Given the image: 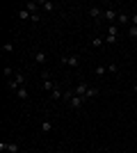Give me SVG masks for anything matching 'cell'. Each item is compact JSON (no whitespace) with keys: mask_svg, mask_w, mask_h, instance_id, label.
I'll return each instance as SVG.
<instances>
[{"mask_svg":"<svg viewBox=\"0 0 137 153\" xmlns=\"http://www.w3.org/2000/svg\"><path fill=\"white\" fill-rule=\"evenodd\" d=\"M59 64H62V66H69V69H78L80 57L78 55H62V57H59Z\"/></svg>","mask_w":137,"mask_h":153,"instance_id":"cell-1","label":"cell"},{"mask_svg":"<svg viewBox=\"0 0 137 153\" xmlns=\"http://www.w3.org/2000/svg\"><path fill=\"white\" fill-rule=\"evenodd\" d=\"M119 41V25L117 23H112V25H107V37H105V44L114 46Z\"/></svg>","mask_w":137,"mask_h":153,"instance_id":"cell-2","label":"cell"},{"mask_svg":"<svg viewBox=\"0 0 137 153\" xmlns=\"http://www.w3.org/2000/svg\"><path fill=\"white\" fill-rule=\"evenodd\" d=\"M117 16H119V12L114 9V7H105V9H103V19L107 21V25L117 23Z\"/></svg>","mask_w":137,"mask_h":153,"instance_id":"cell-3","label":"cell"},{"mask_svg":"<svg viewBox=\"0 0 137 153\" xmlns=\"http://www.w3.org/2000/svg\"><path fill=\"white\" fill-rule=\"evenodd\" d=\"M0 151H2V153H19L21 151V146H19V144H14V142H0Z\"/></svg>","mask_w":137,"mask_h":153,"instance_id":"cell-4","label":"cell"},{"mask_svg":"<svg viewBox=\"0 0 137 153\" xmlns=\"http://www.w3.org/2000/svg\"><path fill=\"white\" fill-rule=\"evenodd\" d=\"M89 87H91V85L87 82V80H80V82L76 85V89H73V94H76V96H85L87 91H89Z\"/></svg>","mask_w":137,"mask_h":153,"instance_id":"cell-5","label":"cell"},{"mask_svg":"<svg viewBox=\"0 0 137 153\" xmlns=\"http://www.w3.org/2000/svg\"><path fill=\"white\" fill-rule=\"evenodd\" d=\"M32 57H34V62H37V64H46V62H48V53L37 48V51L32 53Z\"/></svg>","mask_w":137,"mask_h":153,"instance_id":"cell-6","label":"cell"},{"mask_svg":"<svg viewBox=\"0 0 137 153\" xmlns=\"http://www.w3.org/2000/svg\"><path fill=\"white\" fill-rule=\"evenodd\" d=\"M39 128H41V133H44V135H50L53 130H55V126H53V121H50V119H41Z\"/></svg>","mask_w":137,"mask_h":153,"instance_id":"cell-7","label":"cell"},{"mask_svg":"<svg viewBox=\"0 0 137 153\" xmlns=\"http://www.w3.org/2000/svg\"><path fill=\"white\" fill-rule=\"evenodd\" d=\"M103 9H105V7H89V9H87V14H89L91 19H96V23H98V21L103 19Z\"/></svg>","mask_w":137,"mask_h":153,"instance_id":"cell-8","label":"cell"},{"mask_svg":"<svg viewBox=\"0 0 137 153\" xmlns=\"http://www.w3.org/2000/svg\"><path fill=\"white\" fill-rule=\"evenodd\" d=\"M117 25H128V27H130V14L121 9V12H119V16H117Z\"/></svg>","mask_w":137,"mask_h":153,"instance_id":"cell-9","label":"cell"},{"mask_svg":"<svg viewBox=\"0 0 137 153\" xmlns=\"http://www.w3.org/2000/svg\"><path fill=\"white\" fill-rule=\"evenodd\" d=\"M23 9H27L30 14H39L41 12V9H39V0H30V2H25Z\"/></svg>","mask_w":137,"mask_h":153,"instance_id":"cell-10","label":"cell"},{"mask_svg":"<svg viewBox=\"0 0 137 153\" xmlns=\"http://www.w3.org/2000/svg\"><path fill=\"white\" fill-rule=\"evenodd\" d=\"M39 9H41V12H55V9H57V5H55V2H50V0H39Z\"/></svg>","mask_w":137,"mask_h":153,"instance_id":"cell-11","label":"cell"},{"mask_svg":"<svg viewBox=\"0 0 137 153\" xmlns=\"http://www.w3.org/2000/svg\"><path fill=\"white\" fill-rule=\"evenodd\" d=\"M44 89L48 91V94H53V89H55V82H53L50 73H44Z\"/></svg>","mask_w":137,"mask_h":153,"instance_id":"cell-12","label":"cell"},{"mask_svg":"<svg viewBox=\"0 0 137 153\" xmlns=\"http://www.w3.org/2000/svg\"><path fill=\"white\" fill-rule=\"evenodd\" d=\"M12 80H14L16 85H19V87H25V80H27V78H25V73H21V71H16V76H14Z\"/></svg>","mask_w":137,"mask_h":153,"instance_id":"cell-13","label":"cell"},{"mask_svg":"<svg viewBox=\"0 0 137 153\" xmlns=\"http://www.w3.org/2000/svg\"><path fill=\"white\" fill-rule=\"evenodd\" d=\"M98 94H101V89H98V87H89V91L85 94V98H87V101H91V98H96Z\"/></svg>","mask_w":137,"mask_h":153,"instance_id":"cell-14","label":"cell"},{"mask_svg":"<svg viewBox=\"0 0 137 153\" xmlns=\"http://www.w3.org/2000/svg\"><path fill=\"white\" fill-rule=\"evenodd\" d=\"M94 73H96V76H98V78H103V76H105V73H107V64H98L96 69H94Z\"/></svg>","mask_w":137,"mask_h":153,"instance_id":"cell-15","label":"cell"},{"mask_svg":"<svg viewBox=\"0 0 137 153\" xmlns=\"http://www.w3.org/2000/svg\"><path fill=\"white\" fill-rule=\"evenodd\" d=\"M21 21H32V14L27 12V9H19V14H16Z\"/></svg>","mask_w":137,"mask_h":153,"instance_id":"cell-16","label":"cell"},{"mask_svg":"<svg viewBox=\"0 0 137 153\" xmlns=\"http://www.w3.org/2000/svg\"><path fill=\"white\" fill-rule=\"evenodd\" d=\"M91 46H94V48H101V46H105V39H101V37H91Z\"/></svg>","mask_w":137,"mask_h":153,"instance_id":"cell-17","label":"cell"},{"mask_svg":"<svg viewBox=\"0 0 137 153\" xmlns=\"http://www.w3.org/2000/svg\"><path fill=\"white\" fill-rule=\"evenodd\" d=\"M16 96H19L21 101H27V98H30V94H27V89H25V87H21V89L16 91Z\"/></svg>","mask_w":137,"mask_h":153,"instance_id":"cell-18","label":"cell"},{"mask_svg":"<svg viewBox=\"0 0 137 153\" xmlns=\"http://www.w3.org/2000/svg\"><path fill=\"white\" fill-rule=\"evenodd\" d=\"M128 37H130V39H137V25H130V27H128Z\"/></svg>","mask_w":137,"mask_h":153,"instance_id":"cell-19","label":"cell"},{"mask_svg":"<svg viewBox=\"0 0 137 153\" xmlns=\"http://www.w3.org/2000/svg\"><path fill=\"white\" fill-rule=\"evenodd\" d=\"M107 73H119V66H117L114 62H112V64H107Z\"/></svg>","mask_w":137,"mask_h":153,"instance_id":"cell-20","label":"cell"},{"mask_svg":"<svg viewBox=\"0 0 137 153\" xmlns=\"http://www.w3.org/2000/svg\"><path fill=\"white\" fill-rule=\"evenodd\" d=\"M14 51V44H2V53H12Z\"/></svg>","mask_w":137,"mask_h":153,"instance_id":"cell-21","label":"cell"},{"mask_svg":"<svg viewBox=\"0 0 137 153\" xmlns=\"http://www.w3.org/2000/svg\"><path fill=\"white\" fill-rule=\"evenodd\" d=\"M130 25H137V12H133V16H130Z\"/></svg>","mask_w":137,"mask_h":153,"instance_id":"cell-22","label":"cell"},{"mask_svg":"<svg viewBox=\"0 0 137 153\" xmlns=\"http://www.w3.org/2000/svg\"><path fill=\"white\" fill-rule=\"evenodd\" d=\"M133 91H135V94H137V82H135V85H133Z\"/></svg>","mask_w":137,"mask_h":153,"instance_id":"cell-23","label":"cell"}]
</instances>
